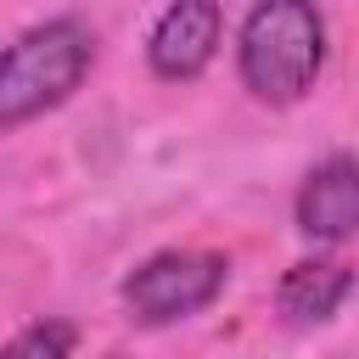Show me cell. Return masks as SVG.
I'll use <instances>...</instances> for the list:
<instances>
[{"label":"cell","instance_id":"obj_1","mask_svg":"<svg viewBox=\"0 0 359 359\" xmlns=\"http://www.w3.org/2000/svg\"><path fill=\"white\" fill-rule=\"evenodd\" d=\"M325 67V17L314 0H258L236 34L241 90L264 107H297Z\"/></svg>","mask_w":359,"mask_h":359},{"label":"cell","instance_id":"obj_2","mask_svg":"<svg viewBox=\"0 0 359 359\" xmlns=\"http://www.w3.org/2000/svg\"><path fill=\"white\" fill-rule=\"evenodd\" d=\"M95 67V28L79 17H45L0 50V135L62 107Z\"/></svg>","mask_w":359,"mask_h":359},{"label":"cell","instance_id":"obj_4","mask_svg":"<svg viewBox=\"0 0 359 359\" xmlns=\"http://www.w3.org/2000/svg\"><path fill=\"white\" fill-rule=\"evenodd\" d=\"M219 39H224L219 0H168L146 34V67L163 84H191L219 56Z\"/></svg>","mask_w":359,"mask_h":359},{"label":"cell","instance_id":"obj_7","mask_svg":"<svg viewBox=\"0 0 359 359\" xmlns=\"http://www.w3.org/2000/svg\"><path fill=\"white\" fill-rule=\"evenodd\" d=\"M6 348H11V353H45V359H62V353L79 348V331H73L67 320H34V325H22Z\"/></svg>","mask_w":359,"mask_h":359},{"label":"cell","instance_id":"obj_6","mask_svg":"<svg viewBox=\"0 0 359 359\" xmlns=\"http://www.w3.org/2000/svg\"><path fill=\"white\" fill-rule=\"evenodd\" d=\"M348 292H353V269L342 258H303V264H292L280 275L275 303H280V314L292 325H320L348 303Z\"/></svg>","mask_w":359,"mask_h":359},{"label":"cell","instance_id":"obj_5","mask_svg":"<svg viewBox=\"0 0 359 359\" xmlns=\"http://www.w3.org/2000/svg\"><path fill=\"white\" fill-rule=\"evenodd\" d=\"M292 219L309 241L320 247H342L353 230H359V163L348 151L325 157L320 168L303 174L297 185V202H292Z\"/></svg>","mask_w":359,"mask_h":359},{"label":"cell","instance_id":"obj_3","mask_svg":"<svg viewBox=\"0 0 359 359\" xmlns=\"http://www.w3.org/2000/svg\"><path fill=\"white\" fill-rule=\"evenodd\" d=\"M224 280H230V258L224 252H208V247H163V252L140 258L123 275L118 297H123V309H129L135 325H180V320L213 309L219 292H224Z\"/></svg>","mask_w":359,"mask_h":359}]
</instances>
